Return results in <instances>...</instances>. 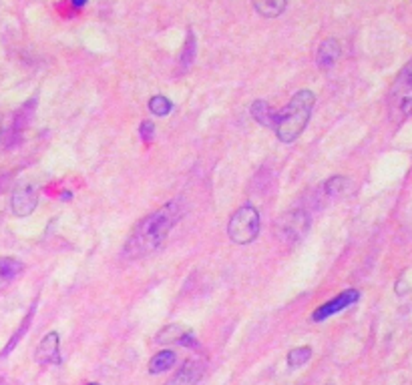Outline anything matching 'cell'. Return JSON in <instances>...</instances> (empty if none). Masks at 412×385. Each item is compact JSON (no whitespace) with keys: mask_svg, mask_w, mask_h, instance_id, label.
<instances>
[{"mask_svg":"<svg viewBox=\"0 0 412 385\" xmlns=\"http://www.w3.org/2000/svg\"><path fill=\"white\" fill-rule=\"evenodd\" d=\"M205 372V365L200 359H188L165 385H195Z\"/></svg>","mask_w":412,"mask_h":385,"instance_id":"9c48e42d","label":"cell"},{"mask_svg":"<svg viewBox=\"0 0 412 385\" xmlns=\"http://www.w3.org/2000/svg\"><path fill=\"white\" fill-rule=\"evenodd\" d=\"M346 187H348V179L342 175L330 177L328 181L324 183V191H326L328 195H340Z\"/></svg>","mask_w":412,"mask_h":385,"instance_id":"d6986e66","label":"cell"},{"mask_svg":"<svg viewBox=\"0 0 412 385\" xmlns=\"http://www.w3.org/2000/svg\"><path fill=\"white\" fill-rule=\"evenodd\" d=\"M193 60H195V35H193V30L189 28L185 45H183L181 57H179V72H185V70L191 69Z\"/></svg>","mask_w":412,"mask_h":385,"instance_id":"5bb4252c","label":"cell"},{"mask_svg":"<svg viewBox=\"0 0 412 385\" xmlns=\"http://www.w3.org/2000/svg\"><path fill=\"white\" fill-rule=\"evenodd\" d=\"M261 229V219L256 207L244 205L229 217L227 223V235L236 245H249L258 239Z\"/></svg>","mask_w":412,"mask_h":385,"instance_id":"277c9868","label":"cell"},{"mask_svg":"<svg viewBox=\"0 0 412 385\" xmlns=\"http://www.w3.org/2000/svg\"><path fill=\"white\" fill-rule=\"evenodd\" d=\"M314 105H316V94L308 91V89L298 91L292 96V101L278 113V121H276V127H273L276 137L286 145L294 143L306 130Z\"/></svg>","mask_w":412,"mask_h":385,"instance_id":"7a4b0ae2","label":"cell"},{"mask_svg":"<svg viewBox=\"0 0 412 385\" xmlns=\"http://www.w3.org/2000/svg\"><path fill=\"white\" fill-rule=\"evenodd\" d=\"M0 135H2V117H0Z\"/></svg>","mask_w":412,"mask_h":385,"instance_id":"603a6c76","label":"cell"},{"mask_svg":"<svg viewBox=\"0 0 412 385\" xmlns=\"http://www.w3.org/2000/svg\"><path fill=\"white\" fill-rule=\"evenodd\" d=\"M177 362V355L175 351L171 350H163L159 351V353H155L153 357H151V362H149V374L157 375V374H163V372H169Z\"/></svg>","mask_w":412,"mask_h":385,"instance_id":"7c38bea8","label":"cell"},{"mask_svg":"<svg viewBox=\"0 0 412 385\" xmlns=\"http://www.w3.org/2000/svg\"><path fill=\"white\" fill-rule=\"evenodd\" d=\"M38 205V191H36L35 185H21L12 193L11 199V207L12 213L16 217H28L33 215Z\"/></svg>","mask_w":412,"mask_h":385,"instance_id":"52a82bcc","label":"cell"},{"mask_svg":"<svg viewBox=\"0 0 412 385\" xmlns=\"http://www.w3.org/2000/svg\"><path fill=\"white\" fill-rule=\"evenodd\" d=\"M360 299V291L358 289H346V291L338 293L334 299H330L324 305H320L318 309L312 313V321H316V323H322V321H326L332 316H336V313H340L344 309H348L350 305H354L356 301Z\"/></svg>","mask_w":412,"mask_h":385,"instance_id":"8992f818","label":"cell"},{"mask_svg":"<svg viewBox=\"0 0 412 385\" xmlns=\"http://www.w3.org/2000/svg\"><path fill=\"white\" fill-rule=\"evenodd\" d=\"M312 357V347L310 345H302V347H294V350L288 353V365L292 369H298L302 365H306Z\"/></svg>","mask_w":412,"mask_h":385,"instance_id":"e0dca14e","label":"cell"},{"mask_svg":"<svg viewBox=\"0 0 412 385\" xmlns=\"http://www.w3.org/2000/svg\"><path fill=\"white\" fill-rule=\"evenodd\" d=\"M386 111L392 125H402L412 115V59L404 65L390 87Z\"/></svg>","mask_w":412,"mask_h":385,"instance_id":"3957f363","label":"cell"},{"mask_svg":"<svg viewBox=\"0 0 412 385\" xmlns=\"http://www.w3.org/2000/svg\"><path fill=\"white\" fill-rule=\"evenodd\" d=\"M72 6H77V9H82L85 4H87V0H71Z\"/></svg>","mask_w":412,"mask_h":385,"instance_id":"44dd1931","label":"cell"},{"mask_svg":"<svg viewBox=\"0 0 412 385\" xmlns=\"http://www.w3.org/2000/svg\"><path fill=\"white\" fill-rule=\"evenodd\" d=\"M35 359L38 365H59L60 363V335L50 331L38 341L35 350Z\"/></svg>","mask_w":412,"mask_h":385,"instance_id":"ba28073f","label":"cell"},{"mask_svg":"<svg viewBox=\"0 0 412 385\" xmlns=\"http://www.w3.org/2000/svg\"><path fill=\"white\" fill-rule=\"evenodd\" d=\"M63 199H65V201H69V199H71V193H69V191H65V193H63Z\"/></svg>","mask_w":412,"mask_h":385,"instance_id":"7402d4cb","label":"cell"},{"mask_svg":"<svg viewBox=\"0 0 412 385\" xmlns=\"http://www.w3.org/2000/svg\"><path fill=\"white\" fill-rule=\"evenodd\" d=\"M183 203L181 201H169L161 209L147 215L143 221L129 235L127 243L123 247V255L127 259H141L151 255L159 247L163 245L167 235L175 227L179 219L183 217Z\"/></svg>","mask_w":412,"mask_h":385,"instance_id":"6da1fadb","label":"cell"},{"mask_svg":"<svg viewBox=\"0 0 412 385\" xmlns=\"http://www.w3.org/2000/svg\"><path fill=\"white\" fill-rule=\"evenodd\" d=\"M171 108H173V103L163 94H155L149 101V111L153 113L155 117H167L171 113Z\"/></svg>","mask_w":412,"mask_h":385,"instance_id":"ac0fdd59","label":"cell"},{"mask_svg":"<svg viewBox=\"0 0 412 385\" xmlns=\"http://www.w3.org/2000/svg\"><path fill=\"white\" fill-rule=\"evenodd\" d=\"M87 385H99V384H87Z\"/></svg>","mask_w":412,"mask_h":385,"instance_id":"cb8c5ba5","label":"cell"},{"mask_svg":"<svg viewBox=\"0 0 412 385\" xmlns=\"http://www.w3.org/2000/svg\"><path fill=\"white\" fill-rule=\"evenodd\" d=\"M139 137H141L143 143H153L155 139V125L151 121H143L141 125H139Z\"/></svg>","mask_w":412,"mask_h":385,"instance_id":"ffe728a7","label":"cell"},{"mask_svg":"<svg viewBox=\"0 0 412 385\" xmlns=\"http://www.w3.org/2000/svg\"><path fill=\"white\" fill-rule=\"evenodd\" d=\"M342 55L340 43L336 38H326L322 45L318 47V52H316V65L320 69H332Z\"/></svg>","mask_w":412,"mask_h":385,"instance_id":"30bf717a","label":"cell"},{"mask_svg":"<svg viewBox=\"0 0 412 385\" xmlns=\"http://www.w3.org/2000/svg\"><path fill=\"white\" fill-rule=\"evenodd\" d=\"M254 9L264 18H278L283 11L288 0H251Z\"/></svg>","mask_w":412,"mask_h":385,"instance_id":"4fadbf2b","label":"cell"},{"mask_svg":"<svg viewBox=\"0 0 412 385\" xmlns=\"http://www.w3.org/2000/svg\"><path fill=\"white\" fill-rule=\"evenodd\" d=\"M328 385H334V384H328Z\"/></svg>","mask_w":412,"mask_h":385,"instance_id":"d4e9b609","label":"cell"},{"mask_svg":"<svg viewBox=\"0 0 412 385\" xmlns=\"http://www.w3.org/2000/svg\"><path fill=\"white\" fill-rule=\"evenodd\" d=\"M310 229V215L306 211L296 209L286 213L283 217H280V221L276 223V233L282 241H290L294 243L298 239H302Z\"/></svg>","mask_w":412,"mask_h":385,"instance_id":"5b68a950","label":"cell"},{"mask_svg":"<svg viewBox=\"0 0 412 385\" xmlns=\"http://www.w3.org/2000/svg\"><path fill=\"white\" fill-rule=\"evenodd\" d=\"M249 113L251 117L258 121L261 127L266 128H273L276 127V121H278V111L268 103V101H254L251 106H249Z\"/></svg>","mask_w":412,"mask_h":385,"instance_id":"8fae6325","label":"cell"},{"mask_svg":"<svg viewBox=\"0 0 412 385\" xmlns=\"http://www.w3.org/2000/svg\"><path fill=\"white\" fill-rule=\"evenodd\" d=\"M188 329L179 323H173V325L163 327L159 333H157V343H163V345H169V343H181V339L185 337Z\"/></svg>","mask_w":412,"mask_h":385,"instance_id":"9a60e30c","label":"cell"},{"mask_svg":"<svg viewBox=\"0 0 412 385\" xmlns=\"http://www.w3.org/2000/svg\"><path fill=\"white\" fill-rule=\"evenodd\" d=\"M24 271V265L18 259H12V257H2L0 259V279L2 281H12L14 277H18Z\"/></svg>","mask_w":412,"mask_h":385,"instance_id":"2e32d148","label":"cell"}]
</instances>
